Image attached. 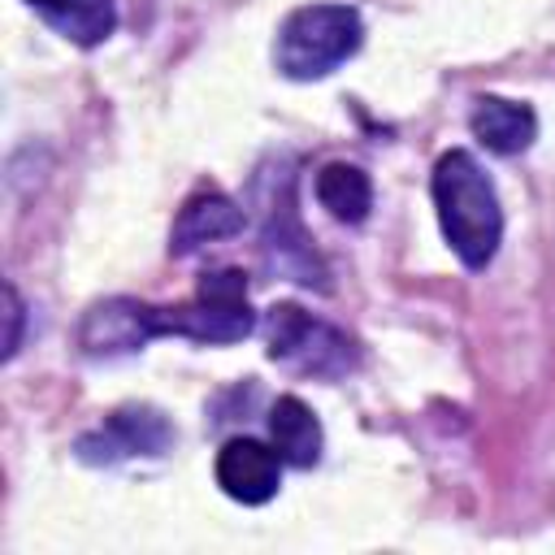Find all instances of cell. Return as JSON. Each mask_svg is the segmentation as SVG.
<instances>
[{"label": "cell", "mask_w": 555, "mask_h": 555, "mask_svg": "<svg viewBox=\"0 0 555 555\" xmlns=\"http://www.w3.org/2000/svg\"><path fill=\"white\" fill-rule=\"evenodd\" d=\"M56 35H65L78 48H95L117 30V4L113 0H26Z\"/></svg>", "instance_id": "12"}, {"label": "cell", "mask_w": 555, "mask_h": 555, "mask_svg": "<svg viewBox=\"0 0 555 555\" xmlns=\"http://www.w3.org/2000/svg\"><path fill=\"white\" fill-rule=\"evenodd\" d=\"M317 204L343 221V225H360L373 208V182L360 165L351 160H330L317 169Z\"/></svg>", "instance_id": "13"}, {"label": "cell", "mask_w": 555, "mask_h": 555, "mask_svg": "<svg viewBox=\"0 0 555 555\" xmlns=\"http://www.w3.org/2000/svg\"><path fill=\"white\" fill-rule=\"evenodd\" d=\"M473 139L494 152V156H516L538 139V113L525 100H503V95H477L468 113Z\"/></svg>", "instance_id": "10"}, {"label": "cell", "mask_w": 555, "mask_h": 555, "mask_svg": "<svg viewBox=\"0 0 555 555\" xmlns=\"http://www.w3.org/2000/svg\"><path fill=\"white\" fill-rule=\"evenodd\" d=\"M269 442L278 447L282 464L291 468H312L321 460V447H325V434H321V421L317 412L299 399V395H278L269 403Z\"/></svg>", "instance_id": "11"}, {"label": "cell", "mask_w": 555, "mask_h": 555, "mask_svg": "<svg viewBox=\"0 0 555 555\" xmlns=\"http://www.w3.org/2000/svg\"><path fill=\"white\" fill-rule=\"evenodd\" d=\"M364 43V22L351 4H299L278 26L273 61L291 82H312L334 74Z\"/></svg>", "instance_id": "3"}, {"label": "cell", "mask_w": 555, "mask_h": 555, "mask_svg": "<svg viewBox=\"0 0 555 555\" xmlns=\"http://www.w3.org/2000/svg\"><path fill=\"white\" fill-rule=\"evenodd\" d=\"M212 473H217L221 494H230L243 507H260L282 486V455H278L273 442H260V438H247L243 434V438L221 442Z\"/></svg>", "instance_id": "7"}, {"label": "cell", "mask_w": 555, "mask_h": 555, "mask_svg": "<svg viewBox=\"0 0 555 555\" xmlns=\"http://www.w3.org/2000/svg\"><path fill=\"white\" fill-rule=\"evenodd\" d=\"M256 330V312L247 304L243 269H208L199 286L182 304H147L143 299V334L152 338H191V343H238Z\"/></svg>", "instance_id": "2"}, {"label": "cell", "mask_w": 555, "mask_h": 555, "mask_svg": "<svg viewBox=\"0 0 555 555\" xmlns=\"http://www.w3.org/2000/svg\"><path fill=\"white\" fill-rule=\"evenodd\" d=\"M173 425L152 403H121L95 429L74 438V455L82 464H121L134 455H165L173 447Z\"/></svg>", "instance_id": "6"}, {"label": "cell", "mask_w": 555, "mask_h": 555, "mask_svg": "<svg viewBox=\"0 0 555 555\" xmlns=\"http://www.w3.org/2000/svg\"><path fill=\"white\" fill-rule=\"evenodd\" d=\"M429 191L447 247L460 256L464 269H486L503 243V204L490 173L477 165L473 152L451 147L434 160Z\"/></svg>", "instance_id": "1"}, {"label": "cell", "mask_w": 555, "mask_h": 555, "mask_svg": "<svg viewBox=\"0 0 555 555\" xmlns=\"http://www.w3.org/2000/svg\"><path fill=\"white\" fill-rule=\"evenodd\" d=\"M78 347L91 360H117V356H134L147 347L143 334V299L130 295H113V299H95L82 321H78Z\"/></svg>", "instance_id": "9"}, {"label": "cell", "mask_w": 555, "mask_h": 555, "mask_svg": "<svg viewBox=\"0 0 555 555\" xmlns=\"http://www.w3.org/2000/svg\"><path fill=\"white\" fill-rule=\"evenodd\" d=\"M247 225V212L217 186H199L182 199L178 217H173V230H169V256H191L208 243H221V238H234L243 234Z\"/></svg>", "instance_id": "8"}, {"label": "cell", "mask_w": 555, "mask_h": 555, "mask_svg": "<svg viewBox=\"0 0 555 555\" xmlns=\"http://www.w3.org/2000/svg\"><path fill=\"white\" fill-rule=\"evenodd\" d=\"M264 356L295 373L317 382H338L360 364V347L338 325L304 312L299 304H273L264 312Z\"/></svg>", "instance_id": "4"}, {"label": "cell", "mask_w": 555, "mask_h": 555, "mask_svg": "<svg viewBox=\"0 0 555 555\" xmlns=\"http://www.w3.org/2000/svg\"><path fill=\"white\" fill-rule=\"evenodd\" d=\"M260 195H264V225H260L264 269L286 282H299L308 291H330V269L317 256V247L299 221V208H295V173L291 169L264 173Z\"/></svg>", "instance_id": "5"}, {"label": "cell", "mask_w": 555, "mask_h": 555, "mask_svg": "<svg viewBox=\"0 0 555 555\" xmlns=\"http://www.w3.org/2000/svg\"><path fill=\"white\" fill-rule=\"evenodd\" d=\"M22 321H26V304H22L17 286L4 282V360H13L22 347Z\"/></svg>", "instance_id": "14"}]
</instances>
